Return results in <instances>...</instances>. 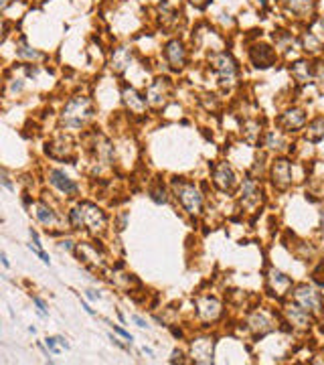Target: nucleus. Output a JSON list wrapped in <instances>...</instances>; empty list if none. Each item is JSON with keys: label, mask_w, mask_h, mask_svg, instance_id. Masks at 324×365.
Returning a JSON list of instances; mask_svg holds the SVG:
<instances>
[{"label": "nucleus", "mask_w": 324, "mask_h": 365, "mask_svg": "<svg viewBox=\"0 0 324 365\" xmlns=\"http://www.w3.org/2000/svg\"><path fill=\"white\" fill-rule=\"evenodd\" d=\"M18 57H25V59H37V57H39V53H37V51H33L31 47H27V45H20V47H18Z\"/></svg>", "instance_id": "bb28decb"}, {"label": "nucleus", "mask_w": 324, "mask_h": 365, "mask_svg": "<svg viewBox=\"0 0 324 365\" xmlns=\"http://www.w3.org/2000/svg\"><path fill=\"white\" fill-rule=\"evenodd\" d=\"M320 27H322V29H324V16H322V18H320Z\"/></svg>", "instance_id": "f704fd0d"}, {"label": "nucleus", "mask_w": 324, "mask_h": 365, "mask_svg": "<svg viewBox=\"0 0 324 365\" xmlns=\"http://www.w3.org/2000/svg\"><path fill=\"white\" fill-rule=\"evenodd\" d=\"M249 325H251V329H253L259 337L272 331V323H270V318H268V316H264V314H253V316L249 318Z\"/></svg>", "instance_id": "f3484780"}, {"label": "nucleus", "mask_w": 324, "mask_h": 365, "mask_svg": "<svg viewBox=\"0 0 324 365\" xmlns=\"http://www.w3.org/2000/svg\"><path fill=\"white\" fill-rule=\"evenodd\" d=\"M130 61H132V51H130L128 47H120L112 55V69L116 73H122L130 65Z\"/></svg>", "instance_id": "2eb2a0df"}, {"label": "nucleus", "mask_w": 324, "mask_h": 365, "mask_svg": "<svg viewBox=\"0 0 324 365\" xmlns=\"http://www.w3.org/2000/svg\"><path fill=\"white\" fill-rule=\"evenodd\" d=\"M251 61H253L255 67H264L266 69L276 61V53L268 45H257V47L251 49Z\"/></svg>", "instance_id": "9d476101"}, {"label": "nucleus", "mask_w": 324, "mask_h": 365, "mask_svg": "<svg viewBox=\"0 0 324 365\" xmlns=\"http://www.w3.org/2000/svg\"><path fill=\"white\" fill-rule=\"evenodd\" d=\"M213 183L217 185L221 191H231L233 189L235 175H233V170L229 168L227 162H221V164L215 166V170H213Z\"/></svg>", "instance_id": "423d86ee"}, {"label": "nucleus", "mask_w": 324, "mask_h": 365, "mask_svg": "<svg viewBox=\"0 0 324 365\" xmlns=\"http://www.w3.org/2000/svg\"><path fill=\"white\" fill-rule=\"evenodd\" d=\"M282 144H284V140H282V136H279V134H276V132H270L268 134L266 146H270V148H282Z\"/></svg>", "instance_id": "a878e982"}, {"label": "nucleus", "mask_w": 324, "mask_h": 365, "mask_svg": "<svg viewBox=\"0 0 324 365\" xmlns=\"http://www.w3.org/2000/svg\"><path fill=\"white\" fill-rule=\"evenodd\" d=\"M306 122V114L304 110H290L288 114H284L282 124L288 128V130H296V128H302Z\"/></svg>", "instance_id": "dca6fc26"}, {"label": "nucleus", "mask_w": 324, "mask_h": 365, "mask_svg": "<svg viewBox=\"0 0 324 365\" xmlns=\"http://www.w3.org/2000/svg\"><path fill=\"white\" fill-rule=\"evenodd\" d=\"M2 264L8 268V260H6V254H2Z\"/></svg>", "instance_id": "72a5a7b5"}, {"label": "nucleus", "mask_w": 324, "mask_h": 365, "mask_svg": "<svg viewBox=\"0 0 324 365\" xmlns=\"http://www.w3.org/2000/svg\"><path fill=\"white\" fill-rule=\"evenodd\" d=\"M35 209H37V211H35V215L39 217V221H41V223H45V225H53V223L57 221L55 213H53L47 205H37Z\"/></svg>", "instance_id": "5701e85b"}, {"label": "nucleus", "mask_w": 324, "mask_h": 365, "mask_svg": "<svg viewBox=\"0 0 324 365\" xmlns=\"http://www.w3.org/2000/svg\"><path fill=\"white\" fill-rule=\"evenodd\" d=\"M288 8L292 12H296V14H300V16H306V14H310L314 10V2H312V0H290Z\"/></svg>", "instance_id": "a211bd4d"}, {"label": "nucleus", "mask_w": 324, "mask_h": 365, "mask_svg": "<svg viewBox=\"0 0 324 365\" xmlns=\"http://www.w3.org/2000/svg\"><path fill=\"white\" fill-rule=\"evenodd\" d=\"M211 63H213V69L215 73L219 75V81L223 85H229L235 81V75H237V67H235V61L229 53H213L211 55Z\"/></svg>", "instance_id": "7ed1b4c3"}, {"label": "nucleus", "mask_w": 324, "mask_h": 365, "mask_svg": "<svg viewBox=\"0 0 324 365\" xmlns=\"http://www.w3.org/2000/svg\"><path fill=\"white\" fill-rule=\"evenodd\" d=\"M57 337H51V339H47V347L53 351V353H59V347H57Z\"/></svg>", "instance_id": "c85d7f7f"}, {"label": "nucleus", "mask_w": 324, "mask_h": 365, "mask_svg": "<svg viewBox=\"0 0 324 365\" xmlns=\"http://www.w3.org/2000/svg\"><path fill=\"white\" fill-rule=\"evenodd\" d=\"M175 193H177L181 205L188 213H192V215L201 213V209H203V195H201L197 189H194L192 183H183V181L175 179Z\"/></svg>", "instance_id": "f257e3e1"}, {"label": "nucleus", "mask_w": 324, "mask_h": 365, "mask_svg": "<svg viewBox=\"0 0 324 365\" xmlns=\"http://www.w3.org/2000/svg\"><path fill=\"white\" fill-rule=\"evenodd\" d=\"M49 181H51V185L53 187H57L61 193H65V195H75L77 193V185L63 173V170H59V168H53L51 173H49Z\"/></svg>", "instance_id": "1a4fd4ad"}, {"label": "nucleus", "mask_w": 324, "mask_h": 365, "mask_svg": "<svg viewBox=\"0 0 324 365\" xmlns=\"http://www.w3.org/2000/svg\"><path fill=\"white\" fill-rule=\"evenodd\" d=\"M92 116V104L88 98H73L71 102H67L63 110V122L65 126H75L79 128L85 118Z\"/></svg>", "instance_id": "f03ea898"}, {"label": "nucleus", "mask_w": 324, "mask_h": 365, "mask_svg": "<svg viewBox=\"0 0 324 365\" xmlns=\"http://www.w3.org/2000/svg\"><path fill=\"white\" fill-rule=\"evenodd\" d=\"M79 209H81V217H83V227L88 225L90 229H101V227L105 225V215H103V211L97 209L95 205H92V203H81Z\"/></svg>", "instance_id": "39448f33"}, {"label": "nucleus", "mask_w": 324, "mask_h": 365, "mask_svg": "<svg viewBox=\"0 0 324 365\" xmlns=\"http://www.w3.org/2000/svg\"><path fill=\"white\" fill-rule=\"evenodd\" d=\"M197 313L205 320H213V318L219 316L221 307H219V303L215 298H201V300H197Z\"/></svg>", "instance_id": "9b49d317"}, {"label": "nucleus", "mask_w": 324, "mask_h": 365, "mask_svg": "<svg viewBox=\"0 0 324 365\" xmlns=\"http://www.w3.org/2000/svg\"><path fill=\"white\" fill-rule=\"evenodd\" d=\"M294 298L304 311H320L322 309L320 294L310 286H298L296 292H294Z\"/></svg>", "instance_id": "20e7f679"}, {"label": "nucleus", "mask_w": 324, "mask_h": 365, "mask_svg": "<svg viewBox=\"0 0 324 365\" xmlns=\"http://www.w3.org/2000/svg\"><path fill=\"white\" fill-rule=\"evenodd\" d=\"M266 2H268V0H259V4H266Z\"/></svg>", "instance_id": "c9c22d12"}, {"label": "nucleus", "mask_w": 324, "mask_h": 365, "mask_svg": "<svg viewBox=\"0 0 324 365\" xmlns=\"http://www.w3.org/2000/svg\"><path fill=\"white\" fill-rule=\"evenodd\" d=\"M150 197H152L154 203H166L168 197H166V191L162 187V183H156L154 187H150Z\"/></svg>", "instance_id": "393cba45"}, {"label": "nucleus", "mask_w": 324, "mask_h": 365, "mask_svg": "<svg viewBox=\"0 0 324 365\" xmlns=\"http://www.w3.org/2000/svg\"><path fill=\"white\" fill-rule=\"evenodd\" d=\"M257 195H259V187L255 181L247 179L243 183V191H241V199L247 203V201H257Z\"/></svg>", "instance_id": "4be33fe9"}, {"label": "nucleus", "mask_w": 324, "mask_h": 365, "mask_svg": "<svg viewBox=\"0 0 324 365\" xmlns=\"http://www.w3.org/2000/svg\"><path fill=\"white\" fill-rule=\"evenodd\" d=\"M164 57H166V61H168L175 69H181V67L185 65V61H186V51H185V47H183V43L170 41L168 45H166V49H164Z\"/></svg>", "instance_id": "6e6552de"}, {"label": "nucleus", "mask_w": 324, "mask_h": 365, "mask_svg": "<svg viewBox=\"0 0 324 365\" xmlns=\"http://www.w3.org/2000/svg\"><path fill=\"white\" fill-rule=\"evenodd\" d=\"M270 280H272V286L278 290V294H284V290L292 284V280L288 276H284L282 272H278V270H274L272 274H270Z\"/></svg>", "instance_id": "6ab92c4d"}, {"label": "nucleus", "mask_w": 324, "mask_h": 365, "mask_svg": "<svg viewBox=\"0 0 324 365\" xmlns=\"http://www.w3.org/2000/svg\"><path fill=\"white\" fill-rule=\"evenodd\" d=\"M168 79H156L152 85H150V90H148V102L152 104V105H160L164 100H166V88H168V83H166Z\"/></svg>", "instance_id": "ddd939ff"}, {"label": "nucleus", "mask_w": 324, "mask_h": 365, "mask_svg": "<svg viewBox=\"0 0 324 365\" xmlns=\"http://www.w3.org/2000/svg\"><path fill=\"white\" fill-rule=\"evenodd\" d=\"M134 320L138 323V327H142V329H144V327H148V323H146L144 318H140V316H134Z\"/></svg>", "instance_id": "2f4dec72"}, {"label": "nucleus", "mask_w": 324, "mask_h": 365, "mask_svg": "<svg viewBox=\"0 0 324 365\" xmlns=\"http://www.w3.org/2000/svg\"><path fill=\"white\" fill-rule=\"evenodd\" d=\"M124 102H126V105L132 112H136V114H142L144 110H146V98H142L136 90H132V88H126L124 90Z\"/></svg>", "instance_id": "4468645a"}, {"label": "nucleus", "mask_w": 324, "mask_h": 365, "mask_svg": "<svg viewBox=\"0 0 324 365\" xmlns=\"http://www.w3.org/2000/svg\"><path fill=\"white\" fill-rule=\"evenodd\" d=\"M192 357H197L199 363L213 361V341L211 339H199L192 343Z\"/></svg>", "instance_id": "f8f14e48"}, {"label": "nucleus", "mask_w": 324, "mask_h": 365, "mask_svg": "<svg viewBox=\"0 0 324 365\" xmlns=\"http://www.w3.org/2000/svg\"><path fill=\"white\" fill-rule=\"evenodd\" d=\"M286 313H288V316H290V320L294 325H298V327H306L308 325V314H306V311L302 307L300 309L298 307H288Z\"/></svg>", "instance_id": "aec40b11"}, {"label": "nucleus", "mask_w": 324, "mask_h": 365, "mask_svg": "<svg viewBox=\"0 0 324 365\" xmlns=\"http://www.w3.org/2000/svg\"><path fill=\"white\" fill-rule=\"evenodd\" d=\"M306 138L312 140V142H318V140L324 138V118H318V120H314V122L308 126Z\"/></svg>", "instance_id": "412c9836"}, {"label": "nucleus", "mask_w": 324, "mask_h": 365, "mask_svg": "<svg viewBox=\"0 0 324 365\" xmlns=\"http://www.w3.org/2000/svg\"><path fill=\"white\" fill-rule=\"evenodd\" d=\"M304 47H306V49H310V51H316V49L320 47V43H318V39H316V37L306 35V37H304Z\"/></svg>", "instance_id": "cd10ccee"}, {"label": "nucleus", "mask_w": 324, "mask_h": 365, "mask_svg": "<svg viewBox=\"0 0 324 365\" xmlns=\"http://www.w3.org/2000/svg\"><path fill=\"white\" fill-rule=\"evenodd\" d=\"M272 177H274V185L278 189H286L292 181V173H290V162L286 158H279L274 162L272 168Z\"/></svg>", "instance_id": "0eeeda50"}, {"label": "nucleus", "mask_w": 324, "mask_h": 365, "mask_svg": "<svg viewBox=\"0 0 324 365\" xmlns=\"http://www.w3.org/2000/svg\"><path fill=\"white\" fill-rule=\"evenodd\" d=\"M61 246H63V248H67V250H69V252H71V250H73V242H69V240H67V242H63V244H61Z\"/></svg>", "instance_id": "473e14b6"}, {"label": "nucleus", "mask_w": 324, "mask_h": 365, "mask_svg": "<svg viewBox=\"0 0 324 365\" xmlns=\"http://www.w3.org/2000/svg\"><path fill=\"white\" fill-rule=\"evenodd\" d=\"M192 2V6H197V8H205V4L209 2V0H190Z\"/></svg>", "instance_id": "c756f323"}, {"label": "nucleus", "mask_w": 324, "mask_h": 365, "mask_svg": "<svg viewBox=\"0 0 324 365\" xmlns=\"http://www.w3.org/2000/svg\"><path fill=\"white\" fill-rule=\"evenodd\" d=\"M85 294H88V298H92V300H97L99 298V294L95 290H85Z\"/></svg>", "instance_id": "7c9ffc66"}, {"label": "nucleus", "mask_w": 324, "mask_h": 365, "mask_svg": "<svg viewBox=\"0 0 324 365\" xmlns=\"http://www.w3.org/2000/svg\"><path fill=\"white\" fill-rule=\"evenodd\" d=\"M292 75H294V79H296V81H300V83L308 81V77H310L308 63H304V61H298L296 65L292 67Z\"/></svg>", "instance_id": "b1692460"}]
</instances>
